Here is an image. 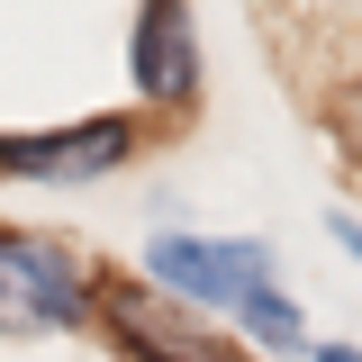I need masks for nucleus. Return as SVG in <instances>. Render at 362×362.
<instances>
[{"label":"nucleus","mask_w":362,"mask_h":362,"mask_svg":"<svg viewBox=\"0 0 362 362\" xmlns=\"http://www.w3.org/2000/svg\"><path fill=\"white\" fill-rule=\"evenodd\" d=\"M136 82L154 100H181L199 82V37H190L181 0H145V18H136Z\"/></svg>","instance_id":"obj_5"},{"label":"nucleus","mask_w":362,"mask_h":362,"mask_svg":"<svg viewBox=\"0 0 362 362\" xmlns=\"http://www.w3.org/2000/svg\"><path fill=\"white\" fill-rule=\"evenodd\" d=\"M90 317V272L28 226H0V335H73Z\"/></svg>","instance_id":"obj_1"},{"label":"nucleus","mask_w":362,"mask_h":362,"mask_svg":"<svg viewBox=\"0 0 362 362\" xmlns=\"http://www.w3.org/2000/svg\"><path fill=\"white\" fill-rule=\"evenodd\" d=\"M100 308H109V335H118L136 362H218V344L199 335V317L181 308L173 290H154V281H136V290H109Z\"/></svg>","instance_id":"obj_4"},{"label":"nucleus","mask_w":362,"mask_h":362,"mask_svg":"<svg viewBox=\"0 0 362 362\" xmlns=\"http://www.w3.org/2000/svg\"><path fill=\"white\" fill-rule=\"evenodd\" d=\"M145 272H154V290H173L181 308H254L272 299V254L263 245H245V235H154L145 245Z\"/></svg>","instance_id":"obj_2"},{"label":"nucleus","mask_w":362,"mask_h":362,"mask_svg":"<svg viewBox=\"0 0 362 362\" xmlns=\"http://www.w3.org/2000/svg\"><path fill=\"white\" fill-rule=\"evenodd\" d=\"M136 154L127 118H82V127H45V136H0V173H37V181H90L118 173Z\"/></svg>","instance_id":"obj_3"},{"label":"nucleus","mask_w":362,"mask_h":362,"mask_svg":"<svg viewBox=\"0 0 362 362\" xmlns=\"http://www.w3.org/2000/svg\"><path fill=\"white\" fill-rule=\"evenodd\" d=\"M335 235H344V254H354V263H362V226H335Z\"/></svg>","instance_id":"obj_7"},{"label":"nucleus","mask_w":362,"mask_h":362,"mask_svg":"<svg viewBox=\"0 0 362 362\" xmlns=\"http://www.w3.org/2000/svg\"><path fill=\"white\" fill-rule=\"evenodd\" d=\"M317 362H362V344H317Z\"/></svg>","instance_id":"obj_6"},{"label":"nucleus","mask_w":362,"mask_h":362,"mask_svg":"<svg viewBox=\"0 0 362 362\" xmlns=\"http://www.w3.org/2000/svg\"><path fill=\"white\" fill-rule=\"evenodd\" d=\"M218 362H254V354H218Z\"/></svg>","instance_id":"obj_8"}]
</instances>
